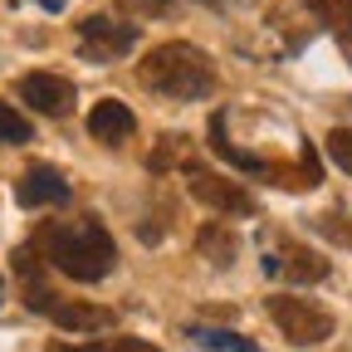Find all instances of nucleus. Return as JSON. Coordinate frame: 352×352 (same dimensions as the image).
<instances>
[{"instance_id": "f257e3e1", "label": "nucleus", "mask_w": 352, "mask_h": 352, "mask_svg": "<svg viewBox=\"0 0 352 352\" xmlns=\"http://www.w3.org/2000/svg\"><path fill=\"white\" fill-rule=\"evenodd\" d=\"M44 264H54L59 274L78 279V284H98L113 274L118 264V245L108 235V226L98 215H78V220H44L39 235L30 240Z\"/></svg>"}, {"instance_id": "f03ea898", "label": "nucleus", "mask_w": 352, "mask_h": 352, "mask_svg": "<svg viewBox=\"0 0 352 352\" xmlns=\"http://www.w3.org/2000/svg\"><path fill=\"white\" fill-rule=\"evenodd\" d=\"M138 83L147 94H162L171 103H196L215 94V59L186 39H166L138 64Z\"/></svg>"}, {"instance_id": "7ed1b4c3", "label": "nucleus", "mask_w": 352, "mask_h": 352, "mask_svg": "<svg viewBox=\"0 0 352 352\" xmlns=\"http://www.w3.org/2000/svg\"><path fill=\"white\" fill-rule=\"evenodd\" d=\"M270 318L279 323V333L294 347H318L333 338V314L318 308L314 298H298V294H274L270 298Z\"/></svg>"}, {"instance_id": "20e7f679", "label": "nucleus", "mask_w": 352, "mask_h": 352, "mask_svg": "<svg viewBox=\"0 0 352 352\" xmlns=\"http://www.w3.org/2000/svg\"><path fill=\"white\" fill-rule=\"evenodd\" d=\"M182 171H186V191H191L201 206H210L215 215H254V210H259V201H254L240 182H230V176L206 171L201 162H186Z\"/></svg>"}, {"instance_id": "39448f33", "label": "nucleus", "mask_w": 352, "mask_h": 352, "mask_svg": "<svg viewBox=\"0 0 352 352\" xmlns=\"http://www.w3.org/2000/svg\"><path fill=\"white\" fill-rule=\"evenodd\" d=\"M138 39H142L138 25L108 20V15H88V20L78 25V54H83L88 64H113V59H122L127 50H138Z\"/></svg>"}, {"instance_id": "423d86ee", "label": "nucleus", "mask_w": 352, "mask_h": 352, "mask_svg": "<svg viewBox=\"0 0 352 352\" xmlns=\"http://www.w3.org/2000/svg\"><path fill=\"white\" fill-rule=\"evenodd\" d=\"M74 186H69V176L50 162H34L20 171V182H15V201L25 210H39V206H69Z\"/></svg>"}, {"instance_id": "0eeeda50", "label": "nucleus", "mask_w": 352, "mask_h": 352, "mask_svg": "<svg viewBox=\"0 0 352 352\" xmlns=\"http://www.w3.org/2000/svg\"><path fill=\"white\" fill-rule=\"evenodd\" d=\"M264 270L279 274V279H289V284H323L328 279V259L318 250L298 245V240H284L270 259H264Z\"/></svg>"}, {"instance_id": "6e6552de", "label": "nucleus", "mask_w": 352, "mask_h": 352, "mask_svg": "<svg viewBox=\"0 0 352 352\" xmlns=\"http://www.w3.org/2000/svg\"><path fill=\"white\" fill-rule=\"evenodd\" d=\"M15 94L34 108V113H44V118H64V113H74V83L69 78H59V74H25L20 83H15Z\"/></svg>"}, {"instance_id": "1a4fd4ad", "label": "nucleus", "mask_w": 352, "mask_h": 352, "mask_svg": "<svg viewBox=\"0 0 352 352\" xmlns=\"http://www.w3.org/2000/svg\"><path fill=\"white\" fill-rule=\"evenodd\" d=\"M10 270L20 274V289H25V308H34V314H44L50 318V308L59 303V294L44 284V254L34 250V245H20L15 254H10Z\"/></svg>"}, {"instance_id": "9d476101", "label": "nucleus", "mask_w": 352, "mask_h": 352, "mask_svg": "<svg viewBox=\"0 0 352 352\" xmlns=\"http://www.w3.org/2000/svg\"><path fill=\"white\" fill-rule=\"evenodd\" d=\"M50 323L64 328V333H103L118 323L113 308H98V303H78V298H59L50 308Z\"/></svg>"}, {"instance_id": "9b49d317", "label": "nucleus", "mask_w": 352, "mask_h": 352, "mask_svg": "<svg viewBox=\"0 0 352 352\" xmlns=\"http://www.w3.org/2000/svg\"><path fill=\"white\" fill-rule=\"evenodd\" d=\"M88 132H94L98 142L118 147V142H127L132 132H138V118H132V108L122 98H103V103H94V113H88Z\"/></svg>"}, {"instance_id": "f8f14e48", "label": "nucleus", "mask_w": 352, "mask_h": 352, "mask_svg": "<svg viewBox=\"0 0 352 352\" xmlns=\"http://www.w3.org/2000/svg\"><path fill=\"white\" fill-rule=\"evenodd\" d=\"M196 250H201V259L215 264V270H230L235 254H240V235L226 226V220H210V226H201V235H196Z\"/></svg>"}, {"instance_id": "ddd939ff", "label": "nucleus", "mask_w": 352, "mask_h": 352, "mask_svg": "<svg viewBox=\"0 0 352 352\" xmlns=\"http://www.w3.org/2000/svg\"><path fill=\"white\" fill-rule=\"evenodd\" d=\"M308 10L328 25V34L338 39V50H342V59L352 64V0H308Z\"/></svg>"}, {"instance_id": "4468645a", "label": "nucleus", "mask_w": 352, "mask_h": 352, "mask_svg": "<svg viewBox=\"0 0 352 352\" xmlns=\"http://www.w3.org/2000/svg\"><path fill=\"white\" fill-rule=\"evenodd\" d=\"M186 338H191L196 347H206V352H259V342H254V338L230 333V328H206V323H191V328H186Z\"/></svg>"}, {"instance_id": "2eb2a0df", "label": "nucleus", "mask_w": 352, "mask_h": 352, "mask_svg": "<svg viewBox=\"0 0 352 352\" xmlns=\"http://www.w3.org/2000/svg\"><path fill=\"white\" fill-rule=\"evenodd\" d=\"M50 352H162L147 338H103V342H50Z\"/></svg>"}, {"instance_id": "dca6fc26", "label": "nucleus", "mask_w": 352, "mask_h": 352, "mask_svg": "<svg viewBox=\"0 0 352 352\" xmlns=\"http://www.w3.org/2000/svg\"><path fill=\"white\" fill-rule=\"evenodd\" d=\"M186 162H196V157H191V138H182V132H166L157 142V152L147 157L152 171H171V166H186Z\"/></svg>"}, {"instance_id": "f3484780", "label": "nucleus", "mask_w": 352, "mask_h": 352, "mask_svg": "<svg viewBox=\"0 0 352 352\" xmlns=\"http://www.w3.org/2000/svg\"><path fill=\"white\" fill-rule=\"evenodd\" d=\"M34 132H30V118H20L10 103H0V147H20L30 142Z\"/></svg>"}, {"instance_id": "a211bd4d", "label": "nucleus", "mask_w": 352, "mask_h": 352, "mask_svg": "<svg viewBox=\"0 0 352 352\" xmlns=\"http://www.w3.org/2000/svg\"><path fill=\"white\" fill-rule=\"evenodd\" d=\"M328 157L352 176V127H333L328 132Z\"/></svg>"}, {"instance_id": "6ab92c4d", "label": "nucleus", "mask_w": 352, "mask_h": 352, "mask_svg": "<svg viewBox=\"0 0 352 352\" xmlns=\"http://www.w3.org/2000/svg\"><path fill=\"white\" fill-rule=\"evenodd\" d=\"M0 294H6V279H0Z\"/></svg>"}]
</instances>
